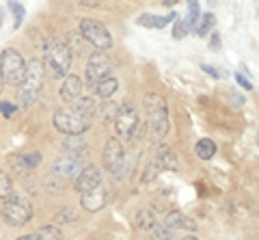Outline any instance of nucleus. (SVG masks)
Instances as JSON below:
<instances>
[{
    "label": "nucleus",
    "instance_id": "obj_1",
    "mask_svg": "<svg viewBox=\"0 0 259 240\" xmlns=\"http://www.w3.org/2000/svg\"><path fill=\"white\" fill-rule=\"evenodd\" d=\"M71 67V52L65 42L52 37L44 48V71L50 78H65Z\"/></svg>",
    "mask_w": 259,
    "mask_h": 240
},
{
    "label": "nucleus",
    "instance_id": "obj_2",
    "mask_svg": "<svg viewBox=\"0 0 259 240\" xmlns=\"http://www.w3.org/2000/svg\"><path fill=\"white\" fill-rule=\"evenodd\" d=\"M44 63L39 59H30L26 65V76H24L20 89H18V104L20 106H30L32 102H37V98L41 95L44 89Z\"/></svg>",
    "mask_w": 259,
    "mask_h": 240
},
{
    "label": "nucleus",
    "instance_id": "obj_3",
    "mask_svg": "<svg viewBox=\"0 0 259 240\" xmlns=\"http://www.w3.org/2000/svg\"><path fill=\"white\" fill-rule=\"evenodd\" d=\"M91 122L93 117H89L71 104V106H65V108H59L54 113V119L52 124L59 132L67 134V137H78V134H84L89 128H91Z\"/></svg>",
    "mask_w": 259,
    "mask_h": 240
},
{
    "label": "nucleus",
    "instance_id": "obj_4",
    "mask_svg": "<svg viewBox=\"0 0 259 240\" xmlns=\"http://www.w3.org/2000/svg\"><path fill=\"white\" fill-rule=\"evenodd\" d=\"M145 110H147L149 128L153 132V139H164L168 132V106L166 100L158 93H147L145 95Z\"/></svg>",
    "mask_w": 259,
    "mask_h": 240
},
{
    "label": "nucleus",
    "instance_id": "obj_5",
    "mask_svg": "<svg viewBox=\"0 0 259 240\" xmlns=\"http://www.w3.org/2000/svg\"><path fill=\"white\" fill-rule=\"evenodd\" d=\"M0 71H3L5 83L9 85H22L24 76H26V61L22 59V54L13 48H7L0 54Z\"/></svg>",
    "mask_w": 259,
    "mask_h": 240
},
{
    "label": "nucleus",
    "instance_id": "obj_6",
    "mask_svg": "<svg viewBox=\"0 0 259 240\" xmlns=\"http://www.w3.org/2000/svg\"><path fill=\"white\" fill-rule=\"evenodd\" d=\"M0 214H3V219L7 221V225L22 227V225H26V223L32 219V206L26 202V199L11 195L9 199H5Z\"/></svg>",
    "mask_w": 259,
    "mask_h": 240
},
{
    "label": "nucleus",
    "instance_id": "obj_7",
    "mask_svg": "<svg viewBox=\"0 0 259 240\" xmlns=\"http://www.w3.org/2000/svg\"><path fill=\"white\" fill-rule=\"evenodd\" d=\"M80 35L84 37L87 44L95 46V50L106 52V50H110V48H112V37L108 33V28L104 26L102 22H97V20L84 18L82 22H80Z\"/></svg>",
    "mask_w": 259,
    "mask_h": 240
},
{
    "label": "nucleus",
    "instance_id": "obj_8",
    "mask_svg": "<svg viewBox=\"0 0 259 240\" xmlns=\"http://www.w3.org/2000/svg\"><path fill=\"white\" fill-rule=\"evenodd\" d=\"M110 69H112L110 57L106 52H102V50H95L91 57H89V63H87V83H89V87L93 89L100 80L108 78Z\"/></svg>",
    "mask_w": 259,
    "mask_h": 240
},
{
    "label": "nucleus",
    "instance_id": "obj_9",
    "mask_svg": "<svg viewBox=\"0 0 259 240\" xmlns=\"http://www.w3.org/2000/svg\"><path fill=\"white\" fill-rule=\"evenodd\" d=\"M84 160L82 156H78V154H67L65 151L63 156H59L54 160V165H52V173L56 175V178H61V180H69V178H78V173L84 169Z\"/></svg>",
    "mask_w": 259,
    "mask_h": 240
},
{
    "label": "nucleus",
    "instance_id": "obj_10",
    "mask_svg": "<svg viewBox=\"0 0 259 240\" xmlns=\"http://www.w3.org/2000/svg\"><path fill=\"white\" fill-rule=\"evenodd\" d=\"M136 128H139V115H136V110H134L132 104L125 102L123 106H121V113L115 119V130H117V134L121 139L130 141L134 137Z\"/></svg>",
    "mask_w": 259,
    "mask_h": 240
},
{
    "label": "nucleus",
    "instance_id": "obj_11",
    "mask_svg": "<svg viewBox=\"0 0 259 240\" xmlns=\"http://www.w3.org/2000/svg\"><path fill=\"white\" fill-rule=\"evenodd\" d=\"M104 167L115 173V175H121L123 171V163H125V151H123V145H121L119 139H108L106 141V147H104Z\"/></svg>",
    "mask_w": 259,
    "mask_h": 240
},
{
    "label": "nucleus",
    "instance_id": "obj_12",
    "mask_svg": "<svg viewBox=\"0 0 259 240\" xmlns=\"http://www.w3.org/2000/svg\"><path fill=\"white\" fill-rule=\"evenodd\" d=\"M102 184V171H100V167H95V165H87L82 171L78 173V178L74 182V190L76 193H87V190H91V188H97Z\"/></svg>",
    "mask_w": 259,
    "mask_h": 240
},
{
    "label": "nucleus",
    "instance_id": "obj_13",
    "mask_svg": "<svg viewBox=\"0 0 259 240\" xmlns=\"http://www.w3.org/2000/svg\"><path fill=\"white\" fill-rule=\"evenodd\" d=\"M106 199H108V193H106V188L100 184L97 188H91V190H87V193H82V197H80V206L89 212H97L106 206Z\"/></svg>",
    "mask_w": 259,
    "mask_h": 240
},
{
    "label": "nucleus",
    "instance_id": "obj_14",
    "mask_svg": "<svg viewBox=\"0 0 259 240\" xmlns=\"http://www.w3.org/2000/svg\"><path fill=\"white\" fill-rule=\"evenodd\" d=\"M82 93V80L80 76H65L61 89H59V95L63 102H76Z\"/></svg>",
    "mask_w": 259,
    "mask_h": 240
},
{
    "label": "nucleus",
    "instance_id": "obj_15",
    "mask_svg": "<svg viewBox=\"0 0 259 240\" xmlns=\"http://www.w3.org/2000/svg\"><path fill=\"white\" fill-rule=\"evenodd\" d=\"M164 227L166 229H188V231H194L197 229V225L186 217V214H182L180 210H173V212H168L166 214V219H164Z\"/></svg>",
    "mask_w": 259,
    "mask_h": 240
},
{
    "label": "nucleus",
    "instance_id": "obj_16",
    "mask_svg": "<svg viewBox=\"0 0 259 240\" xmlns=\"http://www.w3.org/2000/svg\"><path fill=\"white\" fill-rule=\"evenodd\" d=\"M18 240H63V231L56 225H46V227H39L37 231H32V234L20 236Z\"/></svg>",
    "mask_w": 259,
    "mask_h": 240
},
{
    "label": "nucleus",
    "instance_id": "obj_17",
    "mask_svg": "<svg viewBox=\"0 0 259 240\" xmlns=\"http://www.w3.org/2000/svg\"><path fill=\"white\" fill-rule=\"evenodd\" d=\"M39 163H41V154H39V151H30V154H20V156H15V158H13V167H15V169H18L20 173H24V171H32Z\"/></svg>",
    "mask_w": 259,
    "mask_h": 240
},
{
    "label": "nucleus",
    "instance_id": "obj_18",
    "mask_svg": "<svg viewBox=\"0 0 259 240\" xmlns=\"http://www.w3.org/2000/svg\"><path fill=\"white\" fill-rule=\"evenodd\" d=\"M117 89H119V83L115 78H104V80H100V83L93 87V93L97 95V98L108 100V98H112V95L117 93Z\"/></svg>",
    "mask_w": 259,
    "mask_h": 240
},
{
    "label": "nucleus",
    "instance_id": "obj_19",
    "mask_svg": "<svg viewBox=\"0 0 259 240\" xmlns=\"http://www.w3.org/2000/svg\"><path fill=\"white\" fill-rule=\"evenodd\" d=\"M194 151H197V156L201 160H209V158H214V154H216V143L209 141V139H201L197 145H194Z\"/></svg>",
    "mask_w": 259,
    "mask_h": 240
},
{
    "label": "nucleus",
    "instance_id": "obj_20",
    "mask_svg": "<svg viewBox=\"0 0 259 240\" xmlns=\"http://www.w3.org/2000/svg\"><path fill=\"white\" fill-rule=\"evenodd\" d=\"M63 147H65V151H67V154H84L87 151V143H84V139L80 137H69V139H65V143H63Z\"/></svg>",
    "mask_w": 259,
    "mask_h": 240
},
{
    "label": "nucleus",
    "instance_id": "obj_21",
    "mask_svg": "<svg viewBox=\"0 0 259 240\" xmlns=\"http://www.w3.org/2000/svg\"><path fill=\"white\" fill-rule=\"evenodd\" d=\"M136 227H139V229H145V231H147V229H153V227H156V217H153V212L151 210H147V208H145V210H141L139 214H136Z\"/></svg>",
    "mask_w": 259,
    "mask_h": 240
},
{
    "label": "nucleus",
    "instance_id": "obj_22",
    "mask_svg": "<svg viewBox=\"0 0 259 240\" xmlns=\"http://www.w3.org/2000/svg\"><path fill=\"white\" fill-rule=\"evenodd\" d=\"M214 24H216V18H214V13H203L201 15V22L194 26V35H199V37H205L209 30L214 28Z\"/></svg>",
    "mask_w": 259,
    "mask_h": 240
},
{
    "label": "nucleus",
    "instance_id": "obj_23",
    "mask_svg": "<svg viewBox=\"0 0 259 240\" xmlns=\"http://www.w3.org/2000/svg\"><path fill=\"white\" fill-rule=\"evenodd\" d=\"M156 160H158L160 169H164V171H177V160H175V154H173V151H168V149L160 151Z\"/></svg>",
    "mask_w": 259,
    "mask_h": 240
},
{
    "label": "nucleus",
    "instance_id": "obj_24",
    "mask_svg": "<svg viewBox=\"0 0 259 240\" xmlns=\"http://www.w3.org/2000/svg\"><path fill=\"white\" fill-rule=\"evenodd\" d=\"M84 37L78 33V30H74V33H69V39H67V48H69V52H71V57L74 54H82V50H84Z\"/></svg>",
    "mask_w": 259,
    "mask_h": 240
},
{
    "label": "nucleus",
    "instance_id": "obj_25",
    "mask_svg": "<svg viewBox=\"0 0 259 240\" xmlns=\"http://www.w3.org/2000/svg\"><path fill=\"white\" fill-rule=\"evenodd\" d=\"M119 113H121V106H117V104H112V102H106L102 108H97V115H100L104 122H112V119H117Z\"/></svg>",
    "mask_w": 259,
    "mask_h": 240
},
{
    "label": "nucleus",
    "instance_id": "obj_26",
    "mask_svg": "<svg viewBox=\"0 0 259 240\" xmlns=\"http://www.w3.org/2000/svg\"><path fill=\"white\" fill-rule=\"evenodd\" d=\"M11 195H13V182L9 178V173L0 169V199H9Z\"/></svg>",
    "mask_w": 259,
    "mask_h": 240
},
{
    "label": "nucleus",
    "instance_id": "obj_27",
    "mask_svg": "<svg viewBox=\"0 0 259 240\" xmlns=\"http://www.w3.org/2000/svg\"><path fill=\"white\" fill-rule=\"evenodd\" d=\"M201 18V11H199V5H188V15H186V24H188V28L194 30V24H197V20Z\"/></svg>",
    "mask_w": 259,
    "mask_h": 240
},
{
    "label": "nucleus",
    "instance_id": "obj_28",
    "mask_svg": "<svg viewBox=\"0 0 259 240\" xmlns=\"http://www.w3.org/2000/svg\"><path fill=\"white\" fill-rule=\"evenodd\" d=\"M188 24H186L184 20H175V26H173V39H184L186 35H188Z\"/></svg>",
    "mask_w": 259,
    "mask_h": 240
},
{
    "label": "nucleus",
    "instance_id": "obj_29",
    "mask_svg": "<svg viewBox=\"0 0 259 240\" xmlns=\"http://www.w3.org/2000/svg\"><path fill=\"white\" fill-rule=\"evenodd\" d=\"M158 171H160L158 160H151V163L147 165V169H145V173H143V182H151L158 175Z\"/></svg>",
    "mask_w": 259,
    "mask_h": 240
},
{
    "label": "nucleus",
    "instance_id": "obj_30",
    "mask_svg": "<svg viewBox=\"0 0 259 240\" xmlns=\"http://www.w3.org/2000/svg\"><path fill=\"white\" fill-rule=\"evenodd\" d=\"M78 219V210L74 208H65V210L56 217V223H69V221H76Z\"/></svg>",
    "mask_w": 259,
    "mask_h": 240
},
{
    "label": "nucleus",
    "instance_id": "obj_31",
    "mask_svg": "<svg viewBox=\"0 0 259 240\" xmlns=\"http://www.w3.org/2000/svg\"><path fill=\"white\" fill-rule=\"evenodd\" d=\"M139 26H147V28H156V15L153 13H143L139 20H136Z\"/></svg>",
    "mask_w": 259,
    "mask_h": 240
},
{
    "label": "nucleus",
    "instance_id": "obj_32",
    "mask_svg": "<svg viewBox=\"0 0 259 240\" xmlns=\"http://www.w3.org/2000/svg\"><path fill=\"white\" fill-rule=\"evenodd\" d=\"M177 13H168V15H156V28H164L168 22H175Z\"/></svg>",
    "mask_w": 259,
    "mask_h": 240
},
{
    "label": "nucleus",
    "instance_id": "obj_33",
    "mask_svg": "<svg viewBox=\"0 0 259 240\" xmlns=\"http://www.w3.org/2000/svg\"><path fill=\"white\" fill-rule=\"evenodd\" d=\"M9 9L15 13V28H20L22 24V15H24V7L18 5V3H9Z\"/></svg>",
    "mask_w": 259,
    "mask_h": 240
},
{
    "label": "nucleus",
    "instance_id": "obj_34",
    "mask_svg": "<svg viewBox=\"0 0 259 240\" xmlns=\"http://www.w3.org/2000/svg\"><path fill=\"white\" fill-rule=\"evenodd\" d=\"M236 80H238V85L242 87V89H246V91H250V89H253V83H250V80H248L244 74H240V71L236 74Z\"/></svg>",
    "mask_w": 259,
    "mask_h": 240
},
{
    "label": "nucleus",
    "instance_id": "obj_35",
    "mask_svg": "<svg viewBox=\"0 0 259 240\" xmlns=\"http://www.w3.org/2000/svg\"><path fill=\"white\" fill-rule=\"evenodd\" d=\"M0 113H3L5 117H11L15 113V106L13 104H7V102H0Z\"/></svg>",
    "mask_w": 259,
    "mask_h": 240
},
{
    "label": "nucleus",
    "instance_id": "obj_36",
    "mask_svg": "<svg viewBox=\"0 0 259 240\" xmlns=\"http://www.w3.org/2000/svg\"><path fill=\"white\" fill-rule=\"evenodd\" d=\"M201 69H203L205 71V74H209V76H214V78H221L223 74H221V71H218V69H214L212 65H201Z\"/></svg>",
    "mask_w": 259,
    "mask_h": 240
},
{
    "label": "nucleus",
    "instance_id": "obj_37",
    "mask_svg": "<svg viewBox=\"0 0 259 240\" xmlns=\"http://www.w3.org/2000/svg\"><path fill=\"white\" fill-rule=\"evenodd\" d=\"M209 44H212V48H216V50H218V48H221V35L214 33L212 35V42H209Z\"/></svg>",
    "mask_w": 259,
    "mask_h": 240
},
{
    "label": "nucleus",
    "instance_id": "obj_38",
    "mask_svg": "<svg viewBox=\"0 0 259 240\" xmlns=\"http://www.w3.org/2000/svg\"><path fill=\"white\" fill-rule=\"evenodd\" d=\"M82 5H89V7H95L97 5V0H80Z\"/></svg>",
    "mask_w": 259,
    "mask_h": 240
},
{
    "label": "nucleus",
    "instance_id": "obj_39",
    "mask_svg": "<svg viewBox=\"0 0 259 240\" xmlns=\"http://www.w3.org/2000/svg\"><path fill=\"white\" fill-rule=\"evenodd\" d=\"M3 89H5V78H3V71H0V93H3Z\"/></svg>",
    "mask_w": 259,
    "mask_h": 240
},
{
    "label": "nucleus",
    "instance_id": "obj_40",
    "mask_svg": "<svg viewBox=\"0 0 259 240\" xmlns=\"http://www.w3.org/2000/svg\"><path fill=\"white\" fill-rule=\"evenodd\" d=\"M180 0H164V5H168V7H173V5H177Z\"/></svg>",
    "mask_w": 259,
    "mask_h": 240
},
{
    "label": "nucleus",
    "instance_id": "obj_41",
    "mask_svg": "<svg viewBox=\"0 0 259 240\" xmlns=\"http://www.w3.org/2000/svg\"><path fill=\"white\" fill-rule=\"evenodd\" d=\"M182 240H199V238H194V236H186V238H182Z\"/></svg>",
    "mask_w": 259,
    "mask_h": 240
},
{
    "label": "nucleus",
    "instance_id": "obj_42",
    "mask_svg": "<svg viewBox=\"0 0 259 240\" xmlns=\"http://www.w3.org/2000/svg\"><path fill=\"white\" fill-rule=\"evenodd\" d=\"M3 20H5V15H3V9H0V24H3Z\"/></svg>",
    "mask_w": 259,
    "mask_h": 240
},
{
    "label": "nucleus",
    "instance_id": "obj_43",
    "mask_svg": "<svg viewBox=\"0 0 259 240\" xmlns=\"http://www.w3.org/2000/svg\"><path fill=\"white\" fill-rule=\"evenodd\" d=\"M188 5H197V0H188Z\"/></svg>",
    "mask_w": 259,
    "mask_h": 240
},
{
    "label": "nucleus",
    "instance_id": "obj_44",
    "mask_svg": "<svg viewBox=\"0 0 259 240\" xmlns=\"http://www.w3.org/2000/svg\"><path fill=\"white\" fill-rule=\"evenodd\" d=\"M257 143H259V134H257Z\"/></svg>",
    "mask_w": 259,
    "mask_h": 240
},
{
    "label": "nucleus",
    "instance_id": "obj_45",
    "mask_svg": "<svg viewBox=\"0 0 259 240\" xmlns=\"http://www.w3.org/2000/svg\"><path fill=\"white\" fill-rule=\"evenodd\" d=\"M9 3H13V0H9Z\"/></svg>",
    "mask_w": 259,
    "mask_h": 240
}]
</instances>
